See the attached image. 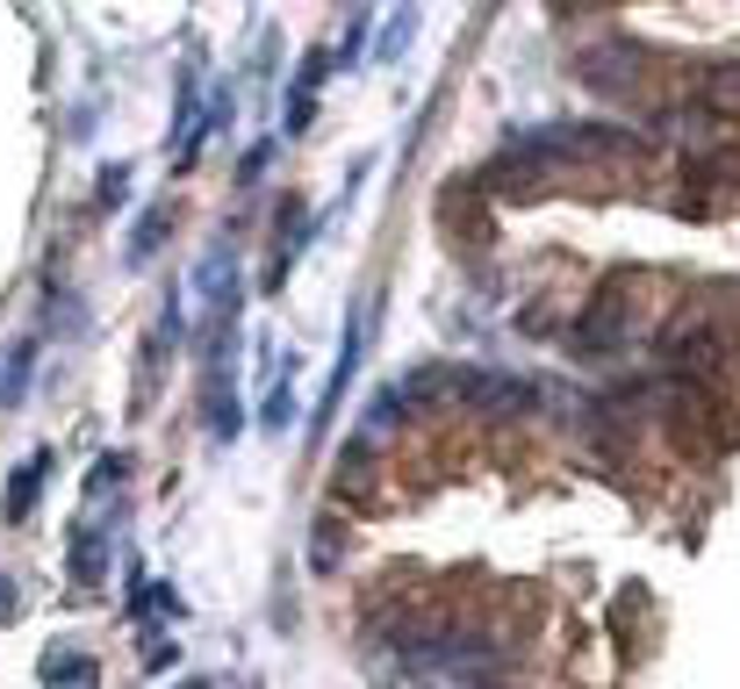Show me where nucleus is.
<instances>
[{"label":"nucleus","mask_w":740,"mask_h":689,"mask_svg":"<svg viewBox=\"0 0 740 689\" xmlns=\"http://www.w3.org/2000/svg\"><path fill=\"white\" fill-rule=\"evenodd\" d=\"M231 324H216V338H209L202 352V424H209V438H237V388H231Z\"/></svg>","instance_id":"1"},{"label":"nucleus","mask_w":740,"mask_h":689,"mask_svg":"<svg viewBox=\"0 0 740 689\" xmlns=\"http://www.w3.org/2000/svg\"><path fill=\"white\" fill-rule=\"evenodd\" d=\"M533 159H590V151H640V136L611 130V122H561V130H539L525 136Z\"/></svg>","instance_id":"2"},{"label":"nucleus","mask_w":740,"mask_h":689,"mask_svg":"<svg viewBox=\"0 0 740 689\" xmlns=\"http://www.w3.org/2000/svg\"><path fill=\"white\" fill-rule=\"evenodd\" d=\"M632 331H640L632 324V281H611L590 302V316H582L576 338H582V352H618V345H632Z\"/></svg>","instance_id":"3"},{"label":"nucleus","mask_w":740,"mask_h":689,"mask_svg":"<svg viewBox=\"0 0 740 689\" xmlns=\"http://www.w3.org/2000/svg\"><path fill=\"white\" fill-rule=\"evenodd\" d=\"M194 302H202V316H209V331L216 324H231V302H237V259H231V244H209L202 252V266H194Z\"/></svg>","instance_id":"4"},{"label":"nucleus","mask_w":740,"mask_h":689,"mask_svg":"<svg viewBox=\"0 0 740 689\" xmlns=\"http://www.w3.org/2000/svg\"><path fill=\"white\" fill-rule=\"evenodd\" d=\"M582 87L590 94H632L647 72V51H632V43H604V51H582Z\"/></svg>","instance_id":"5"},{"label":"nucleus","mask_w":740,"mask_h":689,"mask_svg":"<svg viewBox=\"0 0 740 689\" xmlns=\"http://www.w3.org/2000/svg\"><path fill=\"white\" fill-rule=\"evenodd\" d=\"M65 568H72V581H80V589H94L101 581V568H109V525H80L72 531V546H65Z\"/></svg>","instance_id":"6"},{"label":"nucleus","mask_w":740,"mask_h":689,"mask_svg":"<svg viewBox=\"0 0 740 689\" xmlns=\"http://www.w3.org/2000/svg\"><path fill=\"white\" fill-rule=\"evenodd\" d=\"M165 237H173V202H151L144 216H138V237L123 244V259H130V266H151V259L165 252Z\"/></svg>","instance_id":"7"},{"label":"nucleus","mask_w":740,"mask_h":689,"mask_svg":"<svg viewBox=\"0 0 740 689\" xmlns=\"http://www.w3.org/2000/svg\"><path fill=\"white\" fill-rule=\"evenodd\" d=\"M43 482H51V453H29V459H22V474H8V517H14V525L37 510Z\"/></svg>","instance_id":"8"},{"label":"nucleus","mask_w":740,"mask_h":689,"mask_svg":"<svg viewBox=\"0 0 740 689\" xmlns=\"http://www.w3.org/2000/svg\"><path fill=\"white\" fill-rule=\"evenodd\" d=\"M288 417H295V388H288V366H274V388H266L260 424H266V432H288Z\"/></svg>","instance_id":"9"},{"label":"nucleus","mask_w":740,"mask_h":689,"mask_svg":"<svg viewBox=\"0 0 740 689\" xmlns=\"http://www.w3.org/2000/svg\"><path fill=\"white\" fill-rule=\"evenodd\" d=\"M338 546H345L338 517H316V539H310V568H316V575H331V568H338Z\"/></svg>","instance_id":"10"},{"label":"nucleus","mask_w":740,"mask_h":689,"mask_svg":"<svg viewBox=\"0 0 740 689\" xmlns=\"http://www.w3.org/2000/svg\"><path fill=\"white\" fill-rule=\"evenodd\" d=\"M123 474H130V453H101V467L87 474V496H109V488L123 482Z\"/></svg>","instance_id":"11"},{"label":"nucleus","mask_w":740,"mask_h":689,"mask_svg":"<svg viewBox=\"0 0 740 689\" xmlns=\"http://www.w3.org/2000/svg\"><path fill=\"white\" fill-rule=\"evenodd\" d=\"M410 29H417V8H403L396 22H388V37H382V65H388V58H403V43H410Z\"/></svg>","instance_id":"12"},{"label":"nucleus","mask_w":740,"mask_h":689,"mask_svg":"<svg viewBox=\"0 0 740 689\" xmlns=\"http://www.w3.org/2000/svg\"><path fill=\"white\" fill-rule=\"evenodd\" d=\"M123 188H130V165H109V173H101V209L123 202Z\"/></svg>","instance_id":"13"},{"label":"nucleus","mask_w":740,"mask_h":689,"mask_svg":"<svg viewBox=\"0 0 740 689\" xmlns=\"http://www.w3.org/2000/svg\"><path fill=\"white\" fill-rule=\"evenodd\" d=\"M29 359H37V345H22V352H14V359H8V403H14V395H22V381H29Z\"/></svg>","instance_id":"14"},{"label":"nucleus","mask_w":740,"mask_h":689,"mask_svg":"<svg viewBox=\"0 0 740 689\" xmlns=\"http://www.w3.org/2000/svg\"><path fill=\"white\" fill-rule=\"evenodd\" d=\"M14 610H22V596H14V589H8V581H0V625H8V618H14Z\"/></svg>","instance_id":"15"},{"label":"nucleus","mask_w":740,"mask_h":689,"mask_svg":"<svg viewBox=\"0 0 740 689\" xmlns=\"http://www.w3.org/2000/svg\"><path fill=\"white\" fill-rule=\"evenodd\" d=\"M180 689H209V682H180Z\"/></svg>","instance_id":"16"}]
</instances>
